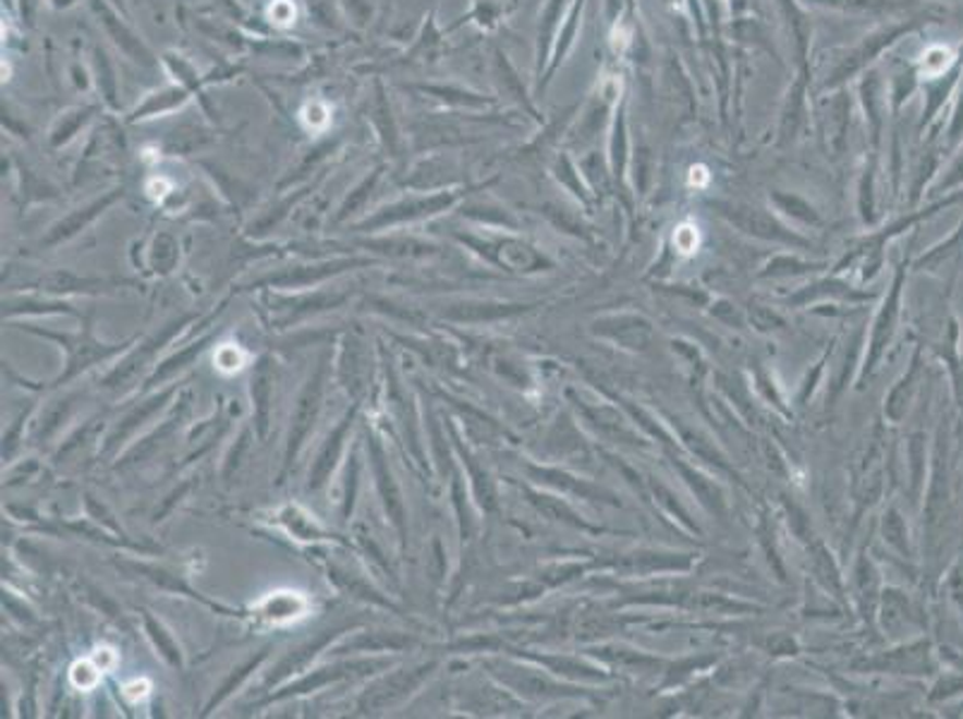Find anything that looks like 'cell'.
<instances>
[{"instance_id":"12","label":"cell","mask_w":963,"mask_h":719,"mask_svg":"<svg viewBox=\"0 0 963 719\" xmlns=\"http://www.w3.org/2000/svg\"><path fill=\"white\" fill-rule=\"evenodd\" d=\"M159 60H161V65L166 68V72H168V75H171L173 82L183 84V87H187L192 94L199 96V99H202L204 87H207V80H204V75H199V70L195 68V63H192V60L185 53L175 51V48H168V51L161 53Z\"/></svg>"},{"instance_id":"13","label":"cell","mask_w":963,"mask_h":719,"mask_svg":"<svg viewBox=\"0 0 963 719\" xmlns=\"http://www.w3.org/2000/svg\"><path fill=\"white\" fill-rule=\"evenodd\" d=\"M351 423H353V413L348 415V417L343 419V423L333 429V435L329 437V441L324 443V449H321L319 455H317V463H315V467H312V473H309V487H312V489L321 487V485L329 479V475H331V471H333L336 461H339V453H341V449H343L345 431H348V427H351Z\"/></svg>"},{"instance_id":"16","label":"cell","mask_w":963,"mask_h":719,"mask_svg":"<svg viewBox=\"0 0 963 719\" xmlns=\"http://www.w3.org/2000/svg\"><path fill=\"white\" fill-rule=\"evenodd\" d=\"M377 96H375V108H371V111H375V125H377V132H379V137L383 139V144H387V147L391 149V151H395V147H399V125H395V120H393V111H391V103H389V96H387V89H383V84L377 80Z\"/></svg>"},{"instance_id":"27","label":"cell","mask_w":963,"mask_h":719,"mask_svg":"<svg viewBox=\"0 0 963 719\" xmlns=\"http://www.w3.org/2000/svg\"><path fill=\"white\" fill-rule=\"evenodd\" d=\"M144 621H147V631L151 633V638H154V643L159 645V650H161V655L168 659V662L171 665H180V650L175 647V643L171 641V635H168L166 631H163V626H159V623H156L149 614L144 617Z\"/></svg>"},{"instance_id":"31","label":"cell","mask_w":963,"mask_h":719,"mask_svg":"<svg viewBox=\"0 0 963 719\" xmlns=\"http://www.w3.org/2000/svg\"><path fill=\"white\" fill-rule=\"evenodd\" d=\"M216 365L221 369H237L240 367V351L233 345H225L223 351L216 355Z\"/></svg>"},{"instance_id":"7","label":"cell","mask_w":963,"mask_h":719,"mask_svg":"<svg viewBox=\"0 0 963 719\" xmlns=\"http://www.w3.org/2000/svg\"><path fill=\"white\" fill-rule=\"evenodd\" d=\"M99 111L101 108L96 103H77L60 111L53 118L51 127H48V144H51V149H63L75 142L82 132H87Z\"/></svg>"},{"instance_id":"9","label":"cell","mask_w":963,"mask_h":719,"mask_svg":"<svg viewBox=\"0 0 963 719\" xmlns=\"http://www.w3.org/2000/svg\"><path fill=\"white\" fill-rule=\"evenodd\" d=\"M365 264H369V259H336V261H324V264H315V267H297V269H291V271H281V273H276V276H269V279H264V283L283 285V288H291V285H307V283H312V281H321V279H327V276L341 273V271H345V269L365 267Z\"/></svg>"},{"instance_id":"5","label":"cell","mask_w":963,"mask_h":719,"mask_svg":"<svg viewBox=\"0 0 963 719\" xmlns=\"http://www.w3.org/2000/svg\"><path fill=\"white\" fill-rule=\"evenodd\" d=\"M192 99H195V94H192L187 87H183V84L168 82V84H163V87H156V89L144 94V99L127 113L125 123H130V125L147 123V120H154V118L178 113V111H183V108Z\"/></svg>"},{"instance_id":"22","label":"cell","mask_w":963,"mask_h":719,"mask_svg":"<svg viewBox=\"0 0 963 719\" xmlns=\"http://www.w3.org/2000/svg\"><path fill=\"white\" fill-rule=\"evenodd\" d=\"M357 665H359V662H357ZM357 665H336V667H331V669H319V671H315V674H312V677H305L303 681H297L295 686H291L285 693H281L279 698H283V695H291V693L317 691L319 686H324V683H329V681H333V679H341V677L345 674V671L355 669Z\"/></svg>"},{"instance_id":"21","label":"cell","mask_w":963,"mask_h":719,"mask_svg":"<svg viewBox=\"0 0 963 719\" xmlns=\"http://www.w3.org/2000/svg\"><path fill=\"white\" fill-rule=\"evenodd\" d=\"M279 521L288 527V531H291L297 539H317V537H324V531L321 527L309 519V515L305 513V511H300L297 507H285L281 513H279Z\"/></svg>"},{"instance_id":"2","label":"cell","mask_w":963,"mask_h":719,"mask_svg":"<svg viewBox=\"0 0 963 719\" xmlns=\"http://www.w3.org/2000/svg\"><path fill=\"white\" fill-rule=\"evenodd\" d=\"M453 202L451 192H437V195H417V197H403L399 202H391L387 207L379 209L377 214L367 216L365 221H359L355 228L357 231H381L389 226L413 223L423 221L427 216H435L443 211Z\"/></svg>"},{"instance_id":"15","label":"cell","mask_w":963,"mask_h":719,"mask_svg":"<svg viewBox=\"0 0 963 719\" xmlns=\"http://www.w3.org/2000/svg\"><path fill=\"white\" fill-rule=\"evenodd\" d=\"M180 324H183V321L171 324V327H168L166 331H161L159 336H154V339H151L149 343H144V345H139V351H137L135 355H132V357L127 360V363H125V365H120V367H118V369L113 371V375H111V377H108V379H106V387H120V381H125L127 377H132V375H135V371H137V367H142L144 363H147V360H149V357H151V355H154L156 351H159V348H161V343H166V341H168V339H171V336H173V333H175V331L180 329Z\"/></svg>"},{"instance_id":"8","label":"cell","mask_w":963,"mask_h":719,"mask_svg":"<svg viewBox=\"0 0 963 719\" xmlns=\"http://www.w3.org/2000/svg\"><path fill=\"white\" fill-rule=\"evenodd\" d=\"M46 336H48V339H58L60 343H65L68 371H65L63 377H60V381L75 377L77 371L87 369L92 363H99V360L113 355L118 351V348H106L101 343H96L92 339L89 331L84 333V336H77V339H70V336H56V333H46Z\"/></svg>"},{"instance_id":"34","label":"cell","mask_w":963,"mask_h":719,"mask_svg":"<svg viewBox=\"0 0 963 719\" xmlns=\"http://www.w3.org/2000/svg\"><path fill=\"white\" fill-rule=\"evenodd\" d=\"M3 82H10V60H3Z\"/></svg>"},{"instance_id":"23","label":"cell","mask_w":963,"mask_h":719,"mask_svg":"<svg viewBox=\"0 0 963 719\" xmlns=\"http://www.w3.org/2000/svg\"><path fill=\"white\" fill-rule=\"evenodd\" d=\"M264 22H267L271 29L293 27L297 22L295 0H271L267 5V12H264Z\"/></svg>"},{"instance_id":"14","label":"cell","mask_w":963,"mask_h":719,"mask_svg":"<svg viewBox=\"0 0 963 719\" xmlns=\"http://www.w3.org/2000/svg\"><path fill=\"white\" fill-rule=\"evenodd\" d=\"M307 599L297 593H276L259 605V617L271 623H288L305 614Z\"/></svg>"},{"instance_id":"28","label":"cell","mask_w":963,"mask_h":719,"mask_svg":"<svg viewBox=\"0 0 963 719\" xmlns=\"http://www.w3.org/2000/svg\"><path fill=\"white\" fill-rule=\"evenodd\" d=\"M204 343H207V339H204V341H197V343H192L190 348H185V351H183V353H180V355H175V357H171V360H168V363H163V367H161L159 371H156V375H154V379H151V381H159V379L171 377L175 369H180V367H185V363H190V360H192V357H195V355H199V353H202V348H204Z\"/></svg>"},{"instance_id":"26","label":"cell","mask_w":963,"mask_h":719,"mask_svg":"<svg viewBox=\"0 0 963 719\" xmlns=\"http://www.w3.org/2000/svg\"><path fill=\"white\" fill-rule=\"evenodd\" d=\"M379 175H381V168H377V171H371V173L363 180V183L357 185V190L351 192V197L345 199V204H343L341 211H339V221H343V219H348V216H351V214H355L357 204H363V202L369 197V192L375 190Z\"/></svg>"},{"instance_id":"3","label":"cell","mask_w":963,"mask_h":719,"mask_svg":"<svg viewBox=\"0 0 963 719\" xmlns=\"http://www.w3.org/2000/svg\"><path fill=\"white\" fill-rule=\"evenodd\" d=\"M324 377H327V365L324 360L319 363L315 375L309 377L307 387L303 389L295 405V415H293V427H291V439H288V455H285V467H291L293 459L297 455L303 441L307 439L309 429L315 427V419L319 415V405H321V391H324Z\"/></svg>"},{"instance_id":"11","label":"cell","mask_w":963,"mask_h":719,"mask_svg":"<svg viewBox=\"0 0 963 719\" xmlns=\"http://www.w3.org/2000/svg\"><path fill=\"white\" fill-rule=\"evenodd\" d=\"M371 461H375V473H377V479H379V489H381L383 503H387V511L391 513V519H393L395 527H399V533L405 535L403 501H401L399 489H395V483H393V477L389 473L387 463H383V453H381L377 441H371Z\"/></svg>"},{"instance_id":"24","label":"cell","mask_w":963,"mask_h":719,"mask_svg":"<svg viewBox=\"0 0 963 719\" xmlns=\"http://www.w3.org/2000/svg\"><path fill=\"white\" fill-rule=\"evenodd\" d=\"M954 63V51L947 46H932L923 56V75L928 80L940 77Z\"/></svg>"},{"instance_id":"32","label":"cell","mask_w":963,"mask_h":719,"mask_svg":"<svg viewBox=\"0 0 963 719\" xmlns=\"http://www.w3.org/2000/svg\"><path fill=\"white\" fill-rule=\"evenodd\" d=\"M707 168L705 166H695L691 168V183L693 185H705L707 183Z\"/></svg>"},{"instance_id":"17","label":"cell","mask_w":963,"mask_h":719,"mask_svg":"<svg viewBox=\"0 0 963 719\" xmlns=\"http://www.w3.org/2000/svg\"><path fill=\"white\" fill-rule=\"evenodd\" d=\"M252 399H255V415L259 425V435H267L269 423V407H271V367L269 360H261V365L252 381Z\"/></svg>"},{"instance_id":"10","label":"cell","mask_w":963,"mask_h":719,"mask_svg":"<svg viewBox=\"0 0 963 719\" xmlns=\"http://www.w3.org/2000/svg\"><path fill=\"white\" fill-rule=\"evenodd\" d=\"M89 70H92V82L96 84V89H99L103 103L111 108V111H118L120 108V84L115 77L113 60H111V56H108L103 46H94Z\"/></svg>"},{"instance_id":"18","label":"cell","mask_w":963,"mask_h":719,"mask_svg":"<svg viewBox=\"0 0 963 719\" xmlns=\"http://www.w3.org/2000/svg\"><path fill=\"white\" fill-rule=\"evenodd\" d=\"M168 395H171V391H163L161 395H154V399H149L147 403H142L137 411H132L125 419H123V425H120L118 429H115V435L108 439V447H118L120 441H123L125 437H130L132 431H135L139 425H144V419L147 417H151L156 411H159V407L163 405V401L168 399Z\"/></svg>"},{"instance_id":"33","label":"cell","mask_w":963,"mask_h":719,"mask_svg":"<svg viewBox=\"0 0 963 719\" xmlns=\"http://www.w3.org/2000/svg\"><path fill=\"white\" fill-rule=\"evenodd\" d=\"M46 3L51 5L53 10H70V8L77 5V0H46Z\"/></svg>"},{"instance_id":"1","label":"cell","mask_w":963,"mask_h":719,"mask_svg":"<svg viewBox=\"0 0 963 719\" xmlns=\"http://www.w3.org/2000/svg\"><path fill=\"white\" fill-rule=\"evenodd\" d=\"M87 3L94 12L96 22L101 24L106 36L115 44L120 53L142 68H154L159 63V58L149 51V46L142 41V36L130 27L123 10L115 8L111 0H87Z\"/></svg>"},{"instance_id":"30","label":"cell","mask_w":963,"mask_h":719,"mask_svg":"<svg viewBox=\"0 0 963 719\" xmlns=\"http://www.w3.org/2000/svg\"><path fill=\"white\" fill-rule=\"evenodd\" d=\"M147 192L156 199H163V197H168L173 192V183L168 178H163V175L151 178L149 183H147Z\"/></svg>"},{"instance_id":"29","label":"cell","mask_w":963,"mask_h":719,"mask_svg":"<svg viewBox=\"0 0 963 719\" xmlns=\"http://www.w3.org/2000/svg\"><path fill=\"white\" fill-rule=\"evenodd\" d=\"M96 681H99V671H96L89 662H80L72 667V683H75L77 688H89Z\"/></svg>"},{"instance_id":"19","label":"cell","mask_w":963,"mask_h":719,"mask_svg":"<svg viewBox=\"0 0 963 719\" xmlns=\"http://www.w3.org/2000/svg\"><path fill=\"white\" fill-rule=\"evenodd\" d=\"M336 633H339V631H336V629H333V631H324V633H319V635H317V638H315V641H312V643H307V645H303V647H300V650H295V653H293L291 657H285V659H283V662L279 665V669H276V674H273V679H276V681H279V679H283L285 674H291V671H300V669H303V667L307 665V659H309V657H315V655H317V650H321V647H324V645H327V643H329V641L333 638V635H336Z\"/></svg>"},{"instance_id":"6","label":"cell","mask_w":963,"mask_h":719,"mask_svg":"<svg viewBox=\"0 0 963 719\" xmlns=\"http://www.w3.org/2000/svg\"><path fill=\"white\" fill-rule=\"evenodd\" d=\"M429 669H431V665L429 667L423 665L419 669L401 671V674H393L389 679L379 681L377 686H371L365 693V698H363V703H359V707H363V710H369V707H371V710H383V707H387V705L399 703L401 698H405L407 693L415 691L419 683L427 679Z\"/></svg>"},{"instance_id":"4","label":"cell","mask_w":963,"mask_h":719,"mask_svg":"<svg viewBox=\"0 0 963 719\" xmlns=\"http://www.w3.org/2000/svg\"><path fill=\"white\" fill-rule=\"evenodd\" d=\"M123 195H125L123 187H113V190H108L106 195L96 197L94 202L84 204V207L68 214L65 219H60L56 226H51V231L46 233V237L41 240V245L53 247V245L65 243V240H70V237H75L77 233L84 231V228L92 226L96 219H99V216L106 209H111L118 199H123Z\"/></svg>"},{"instance_id":"25","label":"cell","mask_w":963,"mask_h":719,"mask_svg":"<svg viewBox=\"0 0 963 719\" xmlns=\"http://www.w3.org/2000/svg\"><path fill=\"white\" fill-rule=\"evenodd\" d=\"M175 259H178V243L168 233H161L159 237L154 240V245H151V264H154V269L161 271V273L171 271Z\"/></svg>"},{"instance_id":"20","label":"cell","mask_w":963,"mask_h":719,"mask_svg":"<svg viewBox=\"0 0 963 719\" xmlns=\"http://www.w3.org/2000/svg\"><path fill=\"white\" fill-rule=\"evenodd\" d=\"M297 118H300V123H303V127L307 132H315V135H321V132H327L331 127V120H333L331 106L327 101H321V99L305 101L303 108H300Z\"/></svg>"}]
</instances>
